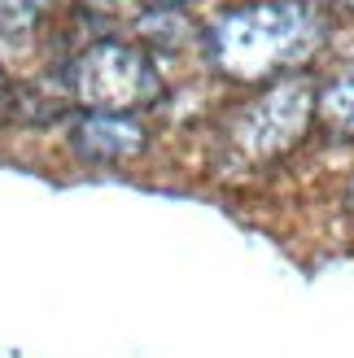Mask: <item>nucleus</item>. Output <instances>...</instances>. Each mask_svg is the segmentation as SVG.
<instances>
[{"label":"nucleus","mask_w":354,"mask_h":358,"mask_svg":"<svg viewBox=\"0 0 354 358\" xmlns=\"http://www.w3.org/2000/svg\"><path fill=\"white\" fill-rule=\"evenodd\" d=\"M320 105H324V114L337 122L341 131H354V66L324 87V92H320Z\"/></svg>","instance_id":"5"},{"label":"nucleus","mask_w":354,"mask_h":358,"mask_svg":"<svg viewBox=\"0 0 354 358\" xmlns=\"http://www.w3.org/2000/svg\"><path fill=\"white\" fill-rule=\"evenodd\" d=\"M75 92L101 114H132L153 105L162 92V75L149 52L132 44H97L75 62Z\"/></svg>","instance_id":"2"},{"label":"nucleus","mask_w":354,"mask_h":358,"mask_svg":"<svg viewBox=\"0 0 354 358\" xmlns=\"http://www.w3.org/2000/svg\"><path fill=\"white\" fill-rule=\"evenodd\" d=\"M346 5H354V0H346Z\"/></svg>","instance_id":"9"},{"label":"nucleus","mask_w":354,"mask_h":358,"mask_svg":"<svg viewBox=\"0 0 354 358\" xmlns=\"http://www.w3.org/2000/svg\"><path fill=\"white\" fill-rule=\"evenodd\" d=\"M9 101H13V96H9V83H5V75H0V118H5V110H9Z\"/></svg>","instance_id":"8"},{"label":"nucleus","mask_w":354,"mask_h":358,"mask_svg":"<svg viewBox=\"0 0 354 358\" xmlns=\"http://www.w3.org/2000/svg\"><path fill=\"white\" fill-rule=\"evenodd\" d=\"M324 44V22L306 0H258L215 17L206 52L227 79L262 83L302 66Z\"/></svg>","instance_id":"1"},{"label":"nucleus","mask_w":354,"mask_h":358,"mask_svg":"<svg viewBox=\"0 0 354 358\" xmlns=\"http://www.w3.org/2000/svg\"><path fill=\"white\" fill-rule=\"evenodd\" d=\"M315 110H320V87L311 79H276L262 96H254L232 122V140L250 157H276L289 153L306 136Z\"/></svg>","instance_id":"3"},{"label":"nucleus","mask_w":354,"mask_h":358,"mask_svg":"<svg viewBox=\"0 0 354 358\" xmlns=\"http://www.w3.org/2000/svg\"><path fill=\"white\" fill-rule=\"evenodd\" d=\"M44 0H0V9H9L17 22H22V17H35V9H40Z\"/></svg>","instance_id":"6"},{"label":"nucleus","mask_w":354,"mask_h":358,"mask_svg":"<svg viewBox=\"0 0 354 358\" xmlns=\"http://www.w3.org/2000/svg\"><path fill=\"white\" fill-rule=\"evenodd\" d=\"M70 145L79 149V157L87 162H118V157H132L145 149V127H140L136 114H101L87 110L75 131H70Z\"/></svg>","instance_id":"4"},{"label":"nucleus","mask_w":354,"mask_h":358,"mask_svg":"<svg viewBox=\"0 0 354 358\" xmlns=\"http://www.w3.org/2000/svg\"><path fill=\"white\" fill-rule=\"evenodd\" d=\"M145 5H149L153 13H175V9H184V5H192V0H145Z\"/></svg>","instance_id":"7"},{"label":"nucleus","mask_w":354,"mask_h":358,"mask_svg":"<svg viewBox=\"0 0 354 358\" xmlns=\"http://www.w3.org/2000/svg\"><path fill=\"white\" fill-rule=\"evenodd\" d=\"M350 201H354V192H350Z\"/></svg>","instance_id":"10"}]
</instances>
